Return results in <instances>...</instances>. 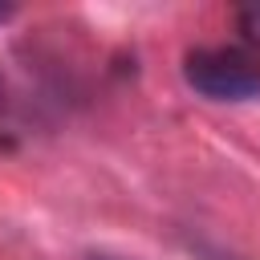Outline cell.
Returning <instances> with one entry per match:
<instances>
[{
	"instance_id": "7a4b0ae2",
	"label": "cell",
	"mask_w": 260,
	"mask_h": 260,
	"mask_svg": "<svg viewBox=\"0 0 260 260\" xmlns=\"http://www.w3.org/2000/svg\"><path fill=\"white\" fill-rule=\"evenodd\" d=\"M236 37L248 41L260 57V4H240L236 8Z\"/></svg>"
},
{
	"instance_id": "6da1fadb",
	"label": "cell",
	"mask_w": 260,
	"mask_h": 260,
	"mask_svg": "<svg viewBox=\"0 0 260 260\" xmlns=\"http://www.w3.org/2000/svg\"><path fill=\"white\" fill-rule=\"evenodd\" d=\"M183 81L207 102H256L260 57L240 37L219 41V45H191L183 53Z\"/></svg>"
},
{
	"instance_id": "277c9868",
	"label": "cell",
	"mask_w": 260,
	"mask_h": 260,
	"mask_svg": "<svg viewBox=\"0 0 260 260\" xmlns=\"http://www.w3.org/2000/svg\"><path fill=\"white\" fill-rule=\"evenodd\" d=\"M4 114H8V89H4V77H0V122H4Z\"/></svg>"
},
{
	"instance_id": "3957f363",
	"label": "cell",
	"mask_w": 260,
	"mask_h": 260,
	"mask_svg": "<svg viewBox=\"0 0 260 260\" xmlns=\"http://www.w3.org/2000/svg\"><path fill=\"white\" fill-rule=\"evenodd\" d=\"M81 260H134V256H122V252H110V248H89Z\"/></svg>"
}]
</instances>
